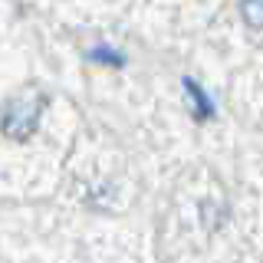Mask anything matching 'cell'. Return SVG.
Listing matches in <instances>:
<instances>
[{
    "mask_svg": "<svg viewBox=\"0 0 263 263\" xmlns=\"http://www.w3.org/2000/svg\"><path fill=\"white\" fill-rule=\"evenodd\" d=\"M43 105H46L43 96H16V99H10L7 109H4V119H0L4 135H10V138H30L33 128H36V122H40Z\"/></svg>",
    "mask_w": 263,
    "mask_h": 263,
    "instance_id": "obj_1",
    "label": "cell"
},
{
    "mask_svg": "<svg viewBox=\"0 0 263 263\" xmlns=\"http://www.w3.org/2000/svg\"><path fill=\"white\" fill-rule=\"evenodd\" d=\"M240 13H243V20L250 23V27L263 30V0H253V4H240Z\"/></svg>",
    "mask_w": 263,
    "mask_h": 263,
    "instance_id": "obj_2",
    "label": "cell"
},
{
    "mask_svg": "<svg viewBox=\"0 0 263 263\" xmlns=\"http://www.w3.org/2000/svg\"><path fill=\"white\" fill-rule=\"evenodd\" d=\"M184 89H187V92H191L194 96V105H197V115H201V119H211V105H208V96H204V92H197V86H194V82L191 79H187L184 82Z\"/></svg>",
    "mask_w": 263,
    "mask_h": 263,
    "instance_id": "obj_3",
    "label": "cell"
},
{
    "mask_svg": "<svg viewBox=\"0 0 263 263\" xmlns=\"http://www.w3.org/2000/svg\"><path fill=\"white\" fill-rule=\"evenodd\" d=\"M92 60H102V63H115V66H119V63H122V56H112V53H109V46H99L96 53H92Z\"/></svg>",
    "mask_w": 263,
    "mask_h": 263,
    "instance_id": "obj_4",
    "label": "cell"
}]
</instances>
